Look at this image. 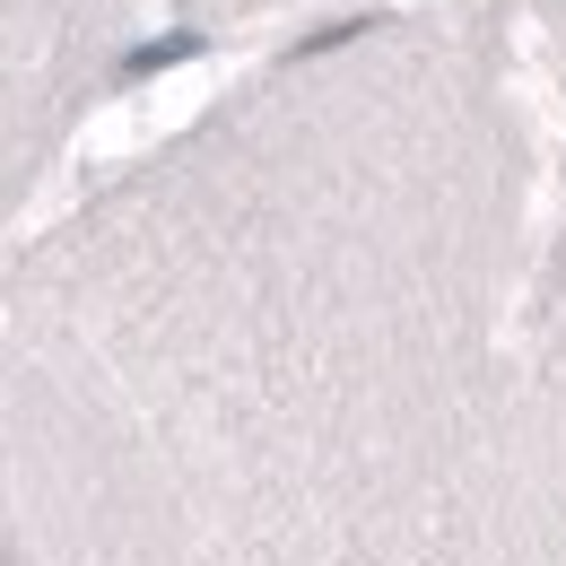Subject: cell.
I'll return each instance as SVG.
<instances>
[{
  "mask_svg": "<svg viewBox=\"0 0 566 566\" xmlns=\"http://www.w3.org/2000/svg\"><path fill=\"white\" fill-rule=\"evenodd\" d=\"M201 53V35L192 27H175V35H157V44H140L132 62H123V78H148V71H175V62H192Z\"/></svg>",
  "mask_w": 566,
  "mask_h": 566,
  "instance_id": "6da1fadb",
  "label": "cell"
}]
</instances>
